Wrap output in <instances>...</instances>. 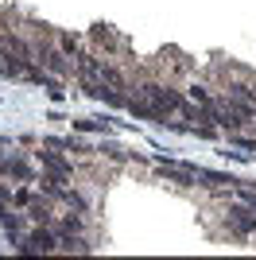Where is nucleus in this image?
I'll return each mask as SVG.
<instances>
[{"label": "nucleus", "instance_id": "nucleus-8", "mask_svg": "<svg viewBox=\"0 0 256 260\" xmlns=\"http://www.w3.org/2000/svg\"><path fill=\"white\" fill-rule=\"evenodd\" d=\"M58 47H62L66 54H78V39L74 35H58Z\"/></svg>", "mask_w": 256, "mask_h": 260}, {"label": "nucleus", "instance_id": "nucleus-6", "mask_svg": "<svg viewBox=\"0 0 256 260\" xmlns=\"http://www.w3.org/2000/svg\"><path fill=\"white\" fill-rule=\"evenodd\" d=\"M74 128H82V132H109V120H74Z\"/></svg>", "mask_w": 256, "mask_h": 260}, {"label": "nucleus", "instance_id": "nucleus-9", "mask_svg": "<svg viewBox=\"0 0 256 260\" xmlns=\"http://www.w3.org/2000/svg\"><path fill=\"white\" fill-rule=\"evenodd\" d=\"M4 74H8V66H4V62H0V78H4Z\"/></svg>", "mask_w": 256, "mask_h": 260}, {"label": "nucleus", "instance_id": "nucleus-1", "mask_svg": "<svg viewBox=\"0 0 256 260\" xmlns=\"http://www.w3.org/2000/svg\"><path fill=\"white\" fill-rule=\"evenodd\" d=\"M16 245H20V252H54L58 249V237H54V229L39 225L27 233V241H16Z\"/></svg>", "mask_w": 256, "mask_h": 260}, {"label": "nucleus", "instance_id": "nucleus-5", "mask_svg": "<svg viewBox=\"0 0 256 260\" xmlns=\"http://www.w3.org/2000/svg\"><path fill=\"white\" fill-rule=\"evenodd\" d=\"M39 159L47 163V167H51V175H62V179L70 175V163H66L58 152H39Z\"/></svg>", "mask_w": 256, "mask_h": 260}, {"label": "nucleus", "instance_id": "nucleus-4", "mask_svg": "<svg viewBox=\"0 0 256 260\" xmlns=\"http://www.w3.org/2000/svg\"><path fill=\"white\" fill-rule=\"evenodd\" d=\"M0 171L12 175V179H20V183H31V179H35L31 163L23 159V155H0Z\"/></svg>", "mask_w": 256, "mask_h": 260}, {"label": "nucleus", "instance_id": "nucleus-7", "mask_svg": "<svg viewBox=\"0 0 256 260\" xmlns=\"http://www.w3.org/2000/svg\"><path fill=\"white\" fill-rule=\"evenodd\" d=\"M58 148H66V152H78V155H89L93 148L89 144H82V140H58Z\"/></svg>", "mask_w": 256, "mask_h": 260}, {"label": "nucleus", "instance_id": "nucleus-2", "mask_svg": "<svg viewBox=\"0 0 256 260\" xmlns=\"http://www.w3.org/2000/svg\"><path fill=\"white\" fill-rule=\"evenodd\" d=\"M35 62L47 66L54 78H62V74H66V51H54L51 43H35Z\"/></svg>", "mask_w": 256, "mask_h": 260}, {"label": "nucleus", "instance_id": "nucleus-3", "mask_svg": "<svg viewBox=\"0 0 256 260\" xmlns=\"http://www.w3.org/2000/svg\"><path fill=\"white\" fill-rule=\"evenodd\" d=\"M229 229L237 237H252L256 233V210L252 206H229Z\"/></svg>", "mask_w": 256, "mask_h": 260}]
</instances>
